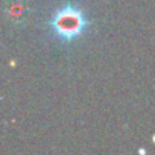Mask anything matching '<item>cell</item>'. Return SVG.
<instances>
[{
	"instance_id": "1",
	"label": "cell",
	"mask_w": 155,
	"mask_h": 155,
	"mask_svg": "<svg viewBox=\"0 0 155 155\" xmlns=\"http://www.w3.org/2000/svg\"><path fill=\"white\" fill-rule=\"evenodd\" d=\"M90 21L84 12L73 5H65L53 14L50 28L61 41H73L85 34Z\"/></svg>"
}]
</instances>
